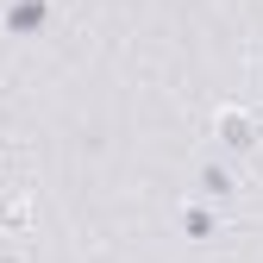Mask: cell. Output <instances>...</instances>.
Returning <instances> with one entry per match:
<instances>
[{
    "instance_id": "obj_2",
    "label": "cell",
    "mask_w": 263,
    "mask_h": 263,
    "mask_svg": "<svg viewBox=\"0 0 263 263\" xmlns=\"http://www.w3.org/2000/svg\"><path fill=\"white\" fill-rule=\"evenodd\" d=\"M194 201H207V207H226V201H238V170L232 163H201L194 170Z\"/></svg>"
},
{
    "instance_id": "obj_3",
    "label": "cell",
    "mask_w": 263,
    "mask_h": 263,
    "mask_svg": "<svg viewBox=\"0 0 263 263\" xmlns=\"http://www.w3.org/2000/svg\"><path fill=\"white\" fill-rule=\"evenodd\" d=\"M176 226H182V238H188V245H213L226 219H219V207H207V201H188V207L176 213Z\"/></svg>"
},
{
    "instance_id": "obj_6",
    "label": "cell",
    "mask_w": 263,
    "mask_h": 263,
    "mask_svg": "<svg viewBox=\"0 0 263 263\" xmlns=\"http://www.w3.org/2000/svg\"><path fill=\"white\" fill-rule=\"evenodd\" d=\"M0 263H19V251H0Z\"/></svg>"
},
{
    "instance_id": "obj_1",
    "label": "cell",
    "mask_w": 263,
    "mask_h": 263,
    "mask_svg": "<svg viewBox=\"0 0 263 263\" xmlns=\"http://www.w3.org/2000/svg\"><path fill=\"white\" fill-rule=\"evenodd\" d=\"M57 25V0H7L0 7V31L7 38H44Z\"/></svg>"
},
{
    "instance_id": "obj_7",
    "label": "cell",
    "mask_w": 263,
    "mask_h": 263,
    "mask_svg": "<svg viewBox=\"0 0 263 263\" xmlns=\"http://www.w3.org/2000/svg\"><path fill=\"white\" fill-rule=\"evenodd\" d=\"M251 119H257V113H251ZM257 151H263V119H257Z\"/></svg>"
},
{
    "instance_id": "obj_5",
    "label": "cell",
    "mask_w": 263,
    "mask_h": 263,
    "mask_svg": "<svg viewBox=\"0 0 263 263\" xmlns=\"http://www.w3.org/2000/svg\"><path fill=\"white\" fill-rule=\"evenodd\" d=\"M25 226H31V207L25 201H7V207H0V232H25Z\"/></svg>"
},
{
    "instance_id": "obj_4",
    "label": "cell",
    "mask_w": 263,
    "mask_h": 263,
    "mask_svg": "<svg viewBox=\"0 0 263 263\" xmlns=\"http://www.w3.org/2000/svg\"><path fill=\"white\" fill-rule=\"evenodd\" d=\"M219 144L232 151V157H251V151H257V119L238 113V107H226V113H219Z\"/></svg>"
}]
</instances>
